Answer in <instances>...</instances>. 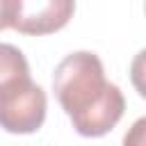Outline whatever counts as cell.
Wrapping results in <instances>:
<instances>
[{
  "label": "cell",
  "instance_id": "2",
  "mask_svg": "<svg viewBox=\"0 0 146 146\" xmlns=\"http://www.w3.org/2000/svg\"><path fill=\"white\" fill-rule=\"evenodd\" d=\"M46 91L25 78L9 80L0 87V128L14 135H30L46 121Z\"/></svg>",
  "mask_w": 146,
  "mask_h": 146
},
{
  "label": "cell",
  "instance_id": "3",
  "mask_svg": "<svg viewBox=\"0 0 146 146\" xmlns=\"http://www.w3.org/2000/svg\"><path fill=\"white\" fill-rule=\"evenodd\" d=\"M75 11V0H11V27L41 36L62 30Z\"/></svg>",
  "mask_w": 146,
  "mask_h": 146
},
{
  "label": "cell",
  "instance_id": "6",
  "mask_svg": "<svg viewBox=\"0 0 146 146\" xmlns=\"http://www.w3.org/2000/svg\"><path fill=\"white\" fill-rule=\"evenodd\" d=\"M11 27V0H0V30Z\"/></svg>",
  "mask_w": 146,
  "mask_h": 146
},
{
  "label": "cell",
  "instance_id": "5",
  "mask_svg": "<svg viewBox=\"0 0 146 146\" xmlns=\"http://www.w3.org/2000/svg\"><path fill=\"white\" fill-rule=\"evenodd\" d=\"M144 125H146V121L139 119V121L132 125V130L125 135L123 146H144Z\"/></svg>",
  "mask_w": 146,
  "mask_h": 146
},
{
  "label": "cell",
  "instance_id": "1",
  "mask_svg": "<svg viewBox=\"0 0 146 146\" xmlns=\"http://www.w3.org/2000/svg\"><path fill=\"white\" fill-rule=\"evenodd\" d=\"M52 89L82 137H103L123 116V94L105 80L103 62L94 52L80 50L66 55L55 68Z\"/></svg>",
  "mask_w": 146,
  "mask_h": 146
},
{
  "label": "cell",
  "instance_id": "4",
  "mask_svg": "<svg viewBox=\"0 0 146 146\" xmlns=\"http://www.w3.org/2000/svg\"><path fill=\"white\" fill-rule=\"evenodd\" d=\"M25 75H30L25 55L11 43H0V87L9 80L25 78Z\"/></svg>",
  "mask_w": 146,
  "mask_h": 146
}]
</instances>
